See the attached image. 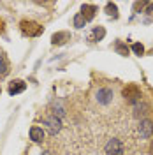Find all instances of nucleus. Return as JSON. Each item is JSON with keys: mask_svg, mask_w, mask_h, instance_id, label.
Returning <instances> with one entry per match:
<instances>
[{"mask_svg": "<svg viewBox=\"0 0 153 155\" xmlns=\"http://www.w3.org/2000/svg\"><path fill=\"white\" fill-rule=\"evenodd\" d=\"M104 152H106V155H123L125 146H123V143H122L120 139L113 137V139H109V141L106 143Z\"/></svg>", "mask_w": 153, "mask_h": 155, "instance_id": "1", "label": "nucleus"}, {"mask_svg": "<svg viewBox=\"0 0 153 155\" xmlns=\"http://www.w3.org/2000/svg\"><path fill=\"white\" fill-rule=\"evenodd\" d=\"M113 97H115V94H113V90L111 88H99L95 94V99L99 104H102V106H107V104H111L113 102Z\"/></svg>", "mask_w": 153, "mask_h": 155, "instance_id": "2", "label": "nucleus"}, {"mask_svg": "<svg viewBox=\"0 0 153 155\" xmlns=\"http://www.w3.org/2000/svg\"><path fill=\"white\" fill-rule=\"evenodd\" d=\"M123 97H125V101H129L130 104H137L141 101V92H139V88L135 85H129L123 90Z\"/></svg>", "mask_w": 153, "mask_h": 155, "instance_id": "3", "label": "nucleus"}, {"mask_svg": "<svg viewBox=\"0 0 153 155\" xmlns=\"http://www.w3.org/2000/svg\"><path fill=\"white\" fill-rule=\"evenodd\" d=\"M21 32L25 35H30V37H35L42 32V27L34 23V21H21Z\"/></svg>", "mask_w": 153, "mask_h": 155, "instance_id": "4", "label": "nucleus"}, {"mask_svg": "<svg viewBox=\"0 0 153 155\" xmlns=\"http://www.w3.org/2000/svg\"><path fill=\"white\" fill-rule=\"evenodd\" d=\"M44 125L48 127V132L51 136H57L60 130H62V122H60V118L57 116H48V118H44Z\"/></svg>", "mask_w": 153, "mask_h": 155, "instance_id": "5", "label": "nucleus"}, {"mask_svg": "<svg viewBox=\"0 0 153 155\" xmlns=\"http://www.w3.org/2000/svg\"><path fill=\"white\" fill-rule=\"evenodd\" d=\"M151 134H153V122L151 120H141V124H139V136L143 139H148V137H151Z\"/></svg>", "mask_w": 153, "mask_h": 155, "instance_id": "6", "label": "nucleus"}, {"mask_svg": "<svg viewBox=\"0 0 153 155\" xmlns=\"http://www.w3.org/2000/svg\"><path fill=\"white\" fill-rule=\"evenodd\" d=\"M25 88H27V83H25L23 79H14V81L9 83L7 92H9V95H18L21 92H25Z\"/></svg>", "mask_w": 153, "mask_h": 155, "instance_id": "7", "label": "nucleus"}, {"mask_svg": "<svg viewBox=\"0 0 153 155\" xmlns=\"http://www.w3.org/2000/svg\"><path fill=\"white\" fill-rule=\"evenodd\" d=\"M95 12H97V7L95 5H90V4H83V7H81V16L85 18V21H92V19L95 18Z\"/></svg>", "mask_w": 153, "mask_h": 155, "instance_id": "8", "label": "nucleus"}, {"mask_svg": "<svg viewBox=\"0 0 153 155\" xmlns=\"http://www.w3.org/2000/svg\"><path fill=\"white\" fill-rule=\"evenodd\" d=\"M44 137H46V132H44L41 127H32V129H30V139H32L34 143H42Z\"/></svg>", "mask_w": 153, "mask_h": 155, "instance_id": "9", "label": "nucleus"}, {"mask_svg": "<svg viewBox=\"0 0 153 155\" xmlns=\"http://www.w3.org/2000/svg\"><path fill=\"white\" fill-rule=\"evenodd\" d=\"M104 37H106V28L104 27H95L93 32L88 35V39H90L92 42H95V41H102Z\"/></svg>", "mask_w": 153, "mask_h": 155, "instance_id": "10", "label": "nucleus"}, {"mask_svg": "<svg viewBox=\"0 0 153 155\" xmlns=\"http://www.w3.org/2000/svg\"><path fill=\"white\" fill-rule=\"evenodd\" d=\"M65 39H69L67 32H58V34H55V35L51 37V42H53V44H63Z\"/></svg>", "mask_w": 153, "mask_h": 155, "instance_id": "11", "label": "nucleus"}, {"mask_svg": "<svg viewBox=\"0 0 153 155\" xmlns=\"http://www.w3.org/2000/svg\"><path fill=\"white\" fill-rule=\"evenodd\" d=\"M106 12H107V16H111V18H118V7H116V4L107 2V4H106Z\"/></svg>", "mask_w": 153, "mask_h": 155, "instance_id": "12", "label": "nucleus"}, {"mask_svg": "<svg viewBox=\"0 0 153 155\" xmlns=\"http://www.w3.org/2000/svg\"><path fill=\"white\" fill-rule=\"evenodd\" d=\"M146 109H148V106H146V104H143V102L139 101V102L135 104V111H134V116H135V118H139V116H144V115H146V113H148Z\"/></svg>", "mask_w": 153, "mask_h": 155, "instance_id": "13", "label": "nucleus"}, {"mask_svg": "<svg viewBox=\"0 0 153 155\" xmlns=\"http://www.w3.org/2000/svg\"><path fill=\"white\" fill-rule=\"evenodd\" d=\"M7 72H9V64H7L5 57L0 53V76H5Z\"/></svg>", "mask_w": 153, "mask_h": 155, "instance_id": "14", "label": "nucleus"}, {"mask_svg": "<svg viewBox=\"0 0 153 155\" xmlns=\"http://www.w3.org/2000/svg\"><path fill=\"white\" fill-rule=\"evenodd\" d=\"M85 25H86L85 18H83L81 14H76V16H74V27H76V28H83Z\"/></svg>", "mask_w": 153, "mask_h": 155, "instance_id": "15", "label": "nucleus"}, {"mask_svg": "<svg viewBox=\"0 0 153 155\" xmlns=\"http://www.w3.org/2000/svg\"><path fill=\"white\" fill-rule=\"evenodd\" d=\"M132 51H134L137 57H141V55L144 53V46L143 44H139V42H135V44H132Z\"/></svg>", "mask_w": 153, "mask_h": 155, "instance_id": "16", "label": "nucleus"}, {"mask_svg": "<svg viewBox=\"0 0 153 155\" xmlns=\"http://www.w3.org/2000/svg\"><path fill=\"white\" fill-rule=\"evenodd\" d=\"M116 51H118L120 55H123V57L129 55V48H127L125 44H122V42H118V44H116Z\"/></svg>", "mask_w": 153, "mask_h": 155, "instance_id": "17", "label": "nucleus"}, {"mask_svg": "<svg viewBox=\"0 0 153 155\" xmlns=\"http://www.w3.org/2000/svg\"><path fill=\"white\" fill-rule=\"evenodd\" d=\"M42 155H53V153H51L49 150H46V152H42Z\"/></svg>", "mask_w": 153, "mask_h": 155, "instance_id": "18", "label": "nucleus"}, {"mask_svg": "<svg viewBox=\"0 0 153 155\" xmlns=\"http://www.w3.org/2000/svg\"><path fill=\"white\" fill-rule=\"evenodd\" d=\"M150 11H153V4H150V5H148V12H150Z\"/></svg>", "mask_w": 153, "mask_h": 155, "instance_id": "19", "label": "nucleus"}, {"mask_svg": "<svg viewBox=\"0 0 153 155\" xmlns=\"http://www.w3.org/2000/svg\"><path fill=\"white\" fill-rule=\"evenodd\" d=\"M151 155H153V143H151Z\"/></svg>", "mask_w": 153, "mask_h": 155, "instance_id": "20", "label": "nucleus"}]
</instances>
